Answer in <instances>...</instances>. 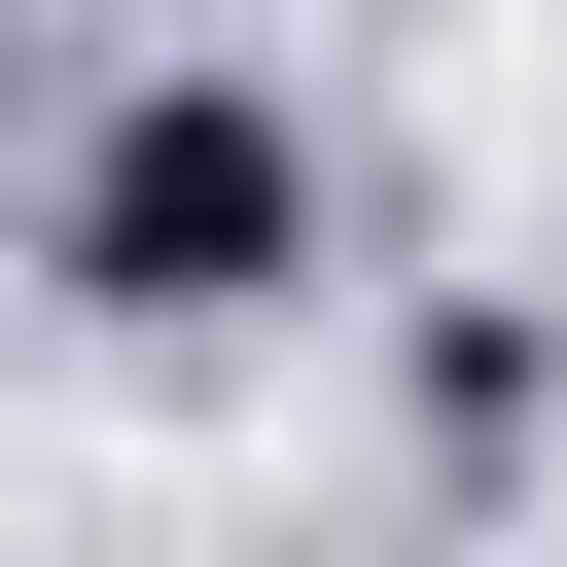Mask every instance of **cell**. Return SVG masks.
Instances as JSON below:
<instances>
[{"mask_svg":"<svg viewBox=\"0 0 567 567\" xmlns=\"http://www.w3.org/2000/svg\"><path fill=\"white\" fill-rule=\"evenodd\" d=\"M71 284H106V319H284V284H319V142H284V71H142V106L71 142Z\"/></svg>","mask_w":567,"mask_h":567,"instance_id":"1","label":"cell"}]
</instances>
